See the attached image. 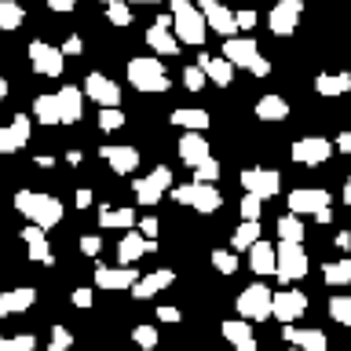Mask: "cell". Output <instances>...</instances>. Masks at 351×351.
<instances>
[{
  "label": "cell",
  "mask_w": 351,
  "mask_h": 351,
  "mask_svg": "<svg viewBox=\"0 0 351 351\" xmlns=\"http://www.w3.org/2000/svg\"><path fill=\"white\" fill-rule=\"evenodd\" d=\"M223 59L230 66L249 70L252 77H267L271 73V62L260 55V48H256V40H252V37H227L223 40Z\"/></svg>",
  "instance_id": "cell-5"
},
{
  "label": "cell",
  "mask_w": 351,
  "mask_h": 351,
  "mask_svg": "<svg viewBox=\"0 0 351 351\" xmlns=\"http://www.w3.org/2000/svg\"><path fill=\"white\" fill-rule=\"evenodd\" d=\"M48 8H51V11H62V15H66V11L77 8V0H48Z\"/></svg>",
  "instance_id": "cell-56"
},
{
  "label": "cell",
  "mask_w": 351,
  "mask_h": 351,
  "mask_svg": "<svg viewBox=\"0 0 351 351\" xmlns=\"http://www.w3.org/2000/svg\"><path fill=\"white\" fill-rule=\"evenodd\" d=\"M136 282H139L136 267H106V263H99V267H95V285H99V289L121 293V289H132Z\"/></svg>",
  "instance_id": "cell-20"
},
{
  "label": "cell",
  "mask_w": 351,
  "mask_h": 351,
  "mask_svg": "<svg viewBox=\"0 0 351 351\" xmlns=\"http://www.w3.org/2000/svg\"><path fill=\"white\" fill-rule=\"evenodd\" d=\"M230 241H234V252L252 249V245L260 241V219H241V227L230 234Z\"/></svg>",
  "instance_id": "cell-35"
},
{
  "label": "cell",
  "mask_w": 351,
  "mask_h": 351,
  "mask_svg": "<svg viewBox=\"0 0 351 351\" xmlns=\"http://www.w3.org/2000/svg\"><path fill=\"white\" fill-rule=\"evenodd\" d=\"M84 92L99 106H121V88H117V81H110L106 73H88L84 77Z\"/></svg>",
  "instance_id": "cell-19"
},
{
  "label": "cell",
  "mask_w": 351,
  "mask_h": 351,
  "mask_svg": "<svg viewBox=\"0 0 351 351\" xmlns=\"http://www.w3.org/2000/svg\"><path fill=\"white\" fill-rule=\"evenodd\" d=\"M81 252H84V256H99V252H103V238H99V234H84L81 238Z\"/></svg>",
  "instance_id": "cell-49"
},
{
  "label": "cell",
  "mask_w": 351,
  "mask_h": 351,
  "mask_svg": "<svg viewBox=\"0 0 351 351\" xmlns=\"http://www.w3.org/2000/svg\"><path fill=\"white\" fill-rule=\"evenodd\" d=\"M322 278H326V285H351V256H344V260H337V263H326V271H322Z\"/></svg>",
  "instance_id": "cell-36"
},
{
  "label": "cell",
  "mask_w": 351,
  "mask_h": 351,
  "mask_svg": "<svg viewBox=\"0 0 351 351\" xmlns=\"http://www.w3.org/2000/svg\"><path fill=\"white\" fill-rule=\"evenodd\" d=\"M315 92L326 95V99L351 92V73H318L315 77Z\"/></svg>",
  "instance_id": "cell-31"
},
{
  "label": "cell",
  "mask_w": 351,
  "mask_h": 351,
  "mask_svg": "<svg viewBox=\"0 0 351 351\" xmlns=\"http://www.w3.org/2000/svg\"><path fill=\"white\" fill-rule=\"evenodd\" d=\"M216 180H219V161L216 158H205L194 169V183H216Z\"/></svg>",
  "instance_id": "cell-46"
},
{
  "label": "cell",
  "mask_w": 351,
  "mask_h": 351,
  "mask_svg": "<svg viewBox=\"0 0 351 351\" xmlns=\"http://www.w3.org/2000/svg\"><path fill=\"white\" fill-rule=\"evenodd\" d=\"M169 26H172V15H161V19L147 29V44H150L158 55H180V40H176V33H172Z\"/></svg>",
  "instance_id": "cell-21"
},
{
  "label": "cell",
  "mask_w": 351,
  "mask_h": 351,
  "mask_svg": "<svg viewBox=\"0 0 351 351\" xmlns=\"http://www.w3.org/2000/svg\"><path fill=\"white\" fill-rule=\"evenodd\" d=\"M158 230H161L158 216H143V219H139V234H143V238H154Z\"/></svg>",
  "instance_id": "cell-50"
},
{
  "label": "cell",
  "mask_w": 351,
  "mask_h": 351,
  "mask_svg": "<svg viewBox=\"0 0 351 351\" xmlns=\"http://www.w3.org/2000/svg\"><path fill=\"white\" fill-rule=\"evenodd\" d=\"M296 351H300V348H296Z\"/></svg>",
  "instance_id": "cell-64"
},
{
  "label": "cell",
  "mask_w": 351,
  "mask_h": 351,
  "mask_svg": "<svg viewBox=\"0 0 351 351\" xmlns=\"http://www.w3.org/2000/svg\"><path fill=\"white\" fill-rule=\"evenodd\" d=\"M172 282H176V274H172L169 267L150 271V274H143V278L132 285V296H136V300H150V296H158L161 289H169Z\"/></svg>",
  "instance_id": "cell-24"
},
{
  "label": "cell",
  "mask_w": 351,
  "mask_h": 351,
  "mask_svg": "<svg viewBox=\"0 0 351 351\" xmlns=\"http://www.w3.org/2000/svg\"><path fill=\"white\" fill-rule=\"evenodd\" d=\"M128 84L139 88V92H169V88H172L161 59H150V55H136V59H128Z\"/></svg>",
  "instance_id": "cell-4"
},
{
  "label": "cell",
  "mask_w": 351,
  "mask_h": 351,
  "mask_svg": "<svg viewBox=\"0 0 351 351\" xmlns=\"http://www.w3.org/2000/svg\"><path fill=\"white\" fill-rule=\"evenodd\" d=\"M81 51H84L81 37H77V33H70V37H66V44H62V55H81Z\"/></svg>",
  "instance_id": "cell-52"
},
{
  "label": "cell",
  "mask_w": 351,
  "mask_h": 351,
  "mask_svg": "<svg viewBox=\"0 0 351 351\" xmlns=\"http://www.w3.org/2000/svg\"><path fill=\"white\" fill-rule=\"evenodd\" d=\"M180 158L191 165V169H197L205 158H213V150H208V143H205V132H186L180 139Z\"/></svg>",
  "instance_id": "cell-27"
},
{
  "label": "cell",
  "mask_w": 351,
  "mask_h": 351,
  "mask_svg": "<svg viewBox=\"0 0 351 351\" xmlns=\"http://www.w3.org/2000/svg\"><path fill=\"white\" fill-rule=\"evenodd\" d=\"M289 154H293L296 165H322V161H329V154H333V143L322 139V136H304V139L293 143Z\"/></svg>",
  "instance_id": "cell-14"
},
{
  "label": "cell",
  "mask_w": 351,
  "mask_h": 351,
  "mask_svg": "<svg viewBox=\"0 0 351 351\" xmlns=\"http://www.w3.org/2000/svg\"><path fill=\"white\" fill-rule=\"evenodd\" d=\"M15 208L22 216L29 219V223H37V227H55V223H62V202L55 194H44V191H19L15 194Z\"/></svg>",
  "instance_id": "cell-2"
},
{
  "label": "cell",
  "mask_w": 351,
  "mask_h": 351,
  "mask_svg": "<svg viewBox=\"0 0 351 351\" xmlns=\"http://www.w3.org/2000/svg\"><path fill=\"white\" fill-rule=\"evenodd\" d=\"M172 26H176V40L180 44H205V19L197 4L191 0H172Z\"/></svg>",
  "instance_id": "cell-6"
},
{
  "label": "cell",
  "mask_w": 351,
  "mask_h": 351,
  "mask_svg": "<svg viewBox=\"0 0 351 351\" xmlns=\"http://www.w3.org/2000/svg\"><path fill=\"white\" fill-rule=\"evenodd\" d=\"M307 271H311V260L304 252V241H278L274 245V274H278L282 285L300 282Z\"/></svg>",
  "instance_id": "cell-3"
},
{
  "label": "cell",
  "mask_w": 351,
  "mask_h": 351,
  "mask_svg": "<svg viewBox=\"0 0 351 351\" xmlns=\"http://www.w3.org/2000/svg\"><path fill=\"white\" fill-rule=\"evenodd\" d=\"M234 22H238V29H252L256 26V11H234Z\"/></svg>",
  "instance_id": "cell-51"
},
{
  "label": "cell",
  "mask_w": 351,
  "mask_h": 351,
  "mask_svg": "<svg viewBox=\"0 0 351 351\" xmlns=\"http://www.w3.org/2000/svg\"><path fill=\"white\" fill-rule=\"evenodd\" d=\"M37 165H40V169H51V165H55V158H48V154H40V158H37Z\"/></svg>",
  "instance_id": "cell-60"
},
{
  "label": "cell",
  "mask_w": 351,
  "mask_h": 351,
  "mask_svg": "<svg viewBox=\"0 0 351 351\" xmlns=\"http://www.w3.org/2000/svg\"><path fill=\"white\" fill-rule=\"evenodd\" d=\"M351 245V234H348V230H340V234H337V249H348Z\"/></svg>",
  "instance_id": "cell-59"
},
{
  "label": "cell",
  "mask_w": 351,
  "mask_h": 351,
  "mask_svg": "<svg viewBox=\"0 0 351 351\" xmlns=\"http://www.w3.org/2000/svg\"><path fill=\"white\" fill-rule=\"evenodd\" d=\"M73 348V333L66 326H55L51 329V344H48V351H70Z\"/></svg>",
  "instance_id": "cell-47"
},
{
  "label": "cell",
  "mask_w": 351,
  "mask_h": 351,
  "mask_svg": "<svg viewBox=\"0 0 351 351\" xmlns=\"http://www.w3.org/2000/svg\"><path fill=\"white\" fill-rule=\"evenodd\" d=\"M29 66L40 77H59L66 70V55H62V48H51L44 40H29Z\"/></svg>",
  "instance_id": "cell-12"
},
{
  "label": "cell",
  "mask_w": 351,
  "mask_h": 351,
  "mask_svg": "<svg viewBox=\"0 0 351 351\" xmlns=\"http://www.w3.org/2000/svg\"><path fill=\"white\" fill-rule=\"evenodd\" d=\"M329 318H333L337 326L351 329V293H337L333 300H329Z\"/></svg>",
  "instance_id": "cell-38"
},
{
  "label": "cell",
  "mask_w": 351,
  "mask_h": 351,
  "mask_svg": "<svg viewBox=\"0 0 351 351\" xmlns=\"http://www.w3.org/2000/svg\"><path fill=\"white\" fill-rule=\"evenodd\" d=\"M271 300L274 289H267L263 282H252L238 293V315L249 318V322H263V318H271Z\"/></svg>",
  "instance_id": "cell-8"
},
{
  "label": "cell",
  "mask_w": 351,
  "mask_h": 351,
  "mask_svg": "<svg viewBox=\"0 0 351 351\" xmlns=\"http://www.w3.org/2000/svg\"><path fill=\"white\" fill-rule=\"evenodd\" d=\"M169 121H172L176 128H186V132H205L213 117H208L205 110H194V106H176L172 114H169Z\"/></svg>",
  "instance_id": "cell-30"
},
{
  "label": "cell",
  "mask_w": 351,
  "mask_h": 351,
  "mask_svg": "<svg viewBox=\"0 0 351 351\" xmlns=\"http://www.w3.org/2000/svg\"><path fill=\"white\" fill-rule=\"evenodd\" d=\"M70 300H73V307H92V300H95V296L88 293V289H73V296H70Z\"/></svg>",
  "instance_id": "cell-53"
},
{
  "label": "cell",
  "mask_w": 351,
  "mask_h": 351,
  "mask_svg": "<svg viewBox=\"0 0 351 351\" xmlns=\"http://www.w3.org/2000/svg\"><path fill=\"white\" fill-rule=\"evenodd\" d=\"M241 186H245V194L274 197L282 191V176L274 169H245V172H241Z\"/></svg>",
  "instance_id": "cell-15"
},
{
  "label": "cell",
  "mask_w": 351,
  "mask_h": 351,
  "mask_svg": "<svg viewBox=\"0 0 351 351\" xmlns=\"http://www.w3.org/2000/svg\"><path fill=\"white\" fill-rule=\"evenodd\" d=\"M128 4H158V0H128Z\"/></svg>",
  "instance_id": "cell-63"
},
{
  "label": "cell",
  "mask_w": 351,
  "mask_h": 351,
  "mask_svg": "<svg viewBox=\"0 0 351 351\" xmlns=\"http://www.w3.org/2000/svg\"><path fill=\"white\" fill-rule=\"evenodd\" d=\"M219 333L234 351H256V337H252V326L241 322V318H227L219 322Z\"/></svg>",
  "instance_id": "cell-22"
},
{
  "label": "cell",
  "mask_w": 351,
  "mask_h": 351,
  "mask_svg": "<svg viewBox=\"0 0 351 351\" xmlns=\"http://www.w3.org/2000/svg\"><path fill=\"white\" fill-rule=\"evenodd\" d=\"M205 81H208V77H205V70L197 62L183 70V88H186V92H205Z\"/></svg>",
  "instance_id": "cell-43"
},
{
  "label": "cell",
  "mask_w": 351,
  "mask_h": 351,
  "mask_svg": "<svg viewBox=\"0 0 351 351\" xmlns=\"http://www.w3.org/2000/svg\"><path fill=\"white\" fill-rule=\"evenodd\" d=\"M165 191H172V169L169 165H158L150 176H139L136 183H132V194H136L139 205H158Z\"/></svg>",
  "instance_id": "cell-9"
},
{
  "label": "cell",
  "mask_w": 351,
  "mask_h": 351,
  "mask_svg": "<svg viewBox=\"0 0 351 351\" xmlns=\"http://www.w3.org/2000/svg\"><path fill=\"white\" fill-rule=\"evenodd\" d=\"M158 318H161V322H180V307H169V304H165V307H158Z\"/></svg>",
  "instance_id": "cell-54"
},
{
  "label": "cell",
  "mask_w": 351,
  "mask_h": 351,
  "mask_svg": "<svg viewBox=\"0 0 351 351\" xmlns=\"http://www.w3.org/2000/svg\"><path fill=\"white\" fill-rule=\"evenodd\" d=\"M99 154H103V161L117 176H128V172L139 169V150L136 147H99Z\"/></svg>",
  "instance_id": "cell-25"
},
{
  "label": "cell",
  "mask_w": 351,
  "mask_h": 351,
  "mask_svg": "<svg viewBox=\"0 0 351 351\" xmlns=\"http://www.w3.org/2000/svg\"><path fill=\"white\" fill-rule=\"evenodd\" d=\"M22 19H26V11H22V4H15V0H0V29L11 33L22 26Z\"/></svg>",
  "instance_id": "cell-37"
},
{
  "label": "cell",
  "mask_w": 351,
  "mask_h": 351,
  "mask_svg": "<svg viewBox=\"0 0 351 351\" xmlns=\"http://www.w3.org/2000/svg\"><path fill=\"white\" fill-rule=\"evenodd\" d=\"M197 11H202V19H205V26L219 33V37H234V29H238V22H234V11L223 8L219 0H197Z\"/></svg>",
  "instance_id": "cell-13"
},
{
  "label": "cell",
  "mask_w": 351,
  "mask_h": 351,
  "mask_svg": "<svg viewBox=\"0 0 351 351\" xmlns=\"http://www.w3.org/2000/svg\"><path fill=\"white\" fill-rule=\"evenodd\" d=\"M81 110H84L81 88H73V84H62L59 92L33 99V117H37L40 125H77V121H81Z\"/></svg>",
  "instance_id": "cell-1"
},
{
  "label": "cell",
  "mask_w": 351,
  "mask_h": 351,
  "mask_svg": "<svg viewBox=\"0 0 351 351\" xmlns=\"http://www.w3.org/2000/svg\"><path fill=\"white\" fill-rule=\"evenodd\" d=\"M238 208H241V219H260V213H263V197H256V194H245Z\"/></svg>",
  "instance_id": "cell-48"
},
{
  "label": "cell",
  "mask_w": 351,
  "mask_h": 351,
  "mask_svg": "<svg viewBox=\"0 0 351 351\" xmlns=\"http://www.w3.org/2000/svg\"><path fill=\"white\" fill-rule=\"evenodd\" d=\"M197 66H202L205 77H208V81H213L216 88H227V84H230V77H234V66H230L227 59H213L208 51L197 55Z\"/></svg>",
  "instance_id": "cell-29"
},
{
  "label": "cell",
  "mask_w": 351,
  "mask_h": 351,
  "mask_svg": "<svg viewBox=\"0 0 351 351\" xmlns=\"http://www.w3.org/2000/svg\"><path fill=\"white\" fill-rule=\"evenodd\" d=\"M172 197L180 205H191L194 213H205V216H213L216 208L223 205V194H219L213 183H183V186H172Z\"/></svg>",
  "instance_id": "cell-7"
},
{
  "label": "cell",
  "mask_w": 351,
  "mask_h": 351,
  "mask_svg": "<svg viewBox=\"0 0 351 351\" xmlns=\"http://www.w3.org/2000/svg\"><path fill=\"white\" fill-rule=\"evenodd\" d=\"M106 19L114 22L117 29L132 26V8H128V0H110V4H106Z\"/></svg>",
  "instance_id": "cell-40"
},
{
  "label": "cell",
  "mask_w": 351,
  "mask_h": 351,
  "mask_svg": "<svg viewBox=\"0 0 351 351\" xmlns=\"http://www.w3.org/2000/svg\"><path fill=\"white\" fill-rule=\"evenodd\" d=\"M208 260H213V267H216L219 274H234V271H238V252L216 249V252H213V256H208Z\"/></svg>",
  "instance_id": "cell-42"
},
{
  "label": "cell",
  "mask_w": 351,
  "mask_h": 351,
  "mask_svg": "<svg viewBox=\"0 0 351 351\" xmlns=\"http://www.w3.org/2000/svg\"><path fill=\"white\" fill-rule=\"evenodd\" d=\"M132 340H136V344H139L143 351H154V348H158V329L143 322V326H136V329H132Z\"/></svg>",
  "instance_id": "cell-44"
},
{
  "label": "cell",
  "mask_w": 351,
  "mask_h": 351,
  "mask_svg": "<svg viewBox=\"0 0 351 351\" xmlns=\"http://www.w3.org/2000/svg\"><path fill=\"white\" fill-rule=\"evenodd\" d=\"M315 219H318V223H333V208H318V213H315Z\"/></svg>",
  "instance_id": "cell-57"
},
{
  "label": "cell",
  "mask_w": 351,
  "mask_h": 351,
  "mask_svg": "<svg viewBox=\"0 0 351 351\" xmlns=\"http://www.w3.org/2000/svg\"><path fill=\"white\" fill-rule=\"evenodd\" d=\"M300 19H304V0H278L267 15V26L274 37H293Z\"/></svg>",
  "instance_id": "cell-11"
},
{
  "label": "cell",
  "mask_w": 351,
  "mask_h": 351,
  "mask_svg": "<svg viewBox=\"0 0 351 351\" xmlns=\"http://www.w3.org/2000/svg\"><path fill=\"white\" fill-rule=\"evenodd\" d=\"M282 340L300 351H329V337L322 329H304V326H282Z\"/></svg>",
  "instance_id": "cell-18"
},
{
  "label": "cell",
  "mask_w": 351,
  "mask_h": 351,
  "mask_svg": "<svg viewBox=\"0 0 351 351\" xmlns=\"http://www.w3.org/2000/svg\"><path fill=\"white\" fill-rule=\"evenodd\" d=\"M0 351H37V337L22 333V337H0Z\"/></svg>",
  "instance_id": "cell-41"
},
{
  "label": "cell",
  "mask_w": 351,
  "mask_h": 351,
  "mask_svg": "<svg viewBox=\"0 0 351 351\" xmlns=\"http://www.w3.org/2000/svg\"><path fill=\"white\" fill-rule=\"evenodd\" d=\"M139 256H147V238H143L139 230H125L117 241V263L121 267H132Z\"/></svg>",
  "instance_id": "cell-28"
},
{
  "label": "cell",
  "mask_w": 351,
  "mask_h": 351,
  "mask_svg": "<svg viewBox=\"0 0 351 351\" xmlns=\"http://www.w3.org/2000/svg\"><path fill=\"white\" fill-rule=\"evenodd\" d=\"M344 205H351V176H348V183H344Z\"/></svg>",
  "instance_id": "cell-61"
},
{
  "label": "cell",
  "mask_w": 351,
  "mask_h": 351,
  "mask_svg": "<svg viewBox=\"0 0 351 351\" xmlns=\"http://www.w3.org/2000/svg\"><path fill=\"white\" fill-rule=\"evenodd\" d=\"M77 205H81V208L92 205V191H84V186H81V191H77Z\"/></svg>",
  "instance_id": "cell-58"
},
{
  "label": "cell",
  "mask_w": 351,
  "mask_h": 351,
  "mask_svg": "<svg viewBox=\"0 0 351 351\" xmlns=\"http://www.w3.org/2000/svg\"><path fill=\"white\" fill-rule=\"evenodd\" d=\"M304 311H307V293L293 289V285H285V289L274 293V300H271V318H278L282 326L300 322Z\"/></svg>",
  "instance_id": "cell-10"
},
{
  "label": "cell",
  "mask_w": 351,
  "mask_h": 351,
  "mask_svg": "<svg viewBox=\"0 0 351 351\" xmlns=\"http://www.w3.org/2000/svg\"><path fill=\"white\" fill-rule=\"evenodd\" d=\"M99 227L132 230V227H136V208H128V205H121V208H99Z\"/></svg>",
  "instance_id": "cell-32"
},
{
  "label": "cell",
  "mask_w": 351,
  "mask_h": 351,
  "mask_svg": "<svg viewBox=\"0 0 351 351\" xmlns=\"http://www.w3.org/2000/svg\"><path fill=\"white\" fill-rule=\"evenodd\" d=\"M0 99H8V81L0 77Z\"/></svg>",
  "instance_id": "cell-62"
},
{
  "label": "cell",
  "mask_w": 351,
  "mask_h": 351,
  "mask_svg": "<svg viewBox=\"0 0 351 351\" xmlns=\"http://www.w3.org/2000/svg\"><path fill=\"white\" fill-rule=\"evenodd\" d=\"M33 304H37V289H29V285H19V289H11V293H0V318L22 315V311H29Z\"/></svg>",
  "instance_id": "cell-26"
},
{
  "label": "cell",
  "mask_w": 351,
  "mask_h": 351,
  "mask_svg": "<svg viewBox=\"0 0 351 351\" xmlns=\"http://www.w3.org/2000/svg\"><path fill=\"white\" fill-rule=\"evenodd\" d=\"M333 150H340V154H351V132H340L337 143H333Z\"/></svg>",
  "instance_id": "cell-55"
},
{
  "label": "cell",
  "mask_w": 351,
  "mask_h": 351,
  "mask_svg": "<svg viewBox=\"0 0 351 351\" xmlns=\"http://www.w3.org/2000/svg\"><path fill=\"white\" fill-rule=\"evenodd\" d=\"M256 117L260 121H285L289 117V103L282 95H263L256 103Z\"/></svg>",
  "instance_id": "cell-34"
},
{
  "label": "cell",
  "mask_w": 351,
  "mask_h": 351,
  "mask_svg": "<svg viewBox=\"0 0 351 351\" xmlns=\"http://www.w3.org/2000/svg\"><path fill=\"white\" fill-rule=\"evenodd\" d=\"M22 241H26V249H29V260H33V263H44V267H51V263H55L51 245H48V234H44V227L29 223L26 230H22Z\"/></svg>",
  "instance_id": "cell-23"
},
{
  "label": "cell",
  "mask_w": 351,
  "mask_h": 351,
  "mask_svg": "<svg viewBox=\"0 0 351 351\" xmlns=\"http://www.w3.org/2000/svg\"><path fill=\"white\" fill-rule=\"evenodd\" d=\"M121 125H125L121 106H103V114H99V128H103V132H117Z\"/></svg>",
  "instance_id": "cell-45"
},
{
  "label": "cell",
  "mask_w": 351,
  "mask_h": 351,
  "mask_svg": "<svg viewBox=\"0 0 351 351\" xmlns=\"http://www.w3.org/2000/svg\"><path fill=\"white\" fill-rule=\"evenodd\" d=\"M285 202H289V213L293 216H307V213L315 216L318 208L329 205V191H322V186H296Z\"/></svg>",
  "instance_id": "cell-16"
},
{
  "label": "cell",
  "mask_w": 351,
  "mask_h": 351,
  "mask_svg": "<svg viewBox=\"0 0 351 351\" xmlns=\"http://www.w3.org/2000/svg\"><path fill=\"white\" fill-rule=\"evenodd\" d=\"M278 238H282V241H304V223H300V216L285 213V216L278 219Z\"/></svg>",
  "instance_id": "cell-39"
},
{
  "label": "cell",
  "mask_w": 351,
  "mask_h": 351,
  "mask_svg": "<svg viewBox=\"0 0 351 351\" xmlns=\"http://www.w3.org/2000/svg\"><path fill=\"white\" fill-rule=\"evenodd\" d=\"M249 267L256 274H274V245L271 241H256V245L249 249Z\"/></svg>",
  "instance_id": "cell-33"
},
{
  "label": "cell",
  "mask_w": 351,
  "mask_h": 351,
  "mask_svg": "<svg viewBox=\"0 0 351 351\" xmlns=\"http://www.w3.org/2000/svg\"><path fill=\"white\" fill-rule=\"evenodd\" d=\"M29 114H15L11 117V125L0 128V154H19L22 147H29Z\"/></svg>",
  "instance_id": "cell-17"
}]
</instances>
